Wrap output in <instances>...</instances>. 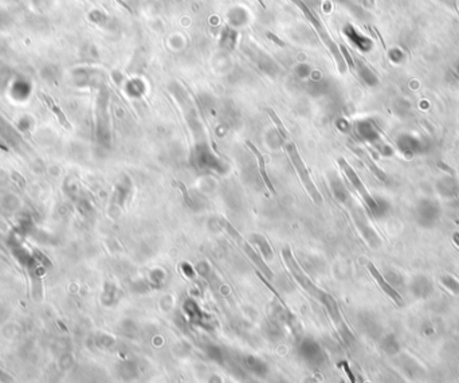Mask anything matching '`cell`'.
Returning a JSON list of instances; mask_svg holds the SVG:
<instances>
[{
    "label": "cell",
    "instance_id": "obj_14",
    "mask_svg": "<svg viewBox=\"0 0 459 383\" xmlns=\"http://www.w3.org/2000/svg\"><path fill=\"white\" fill-rule=\"evenodd\" d=\"M7 20H8L7 15L4 14V12L0 11V26H4V24L7 23Z\"/></svg>",
    "mask_w": 459,
    "mask_h": 383
},
{
    "label": "cell",
    "instance_id": "obj_9",
    "mask_svg": "<svg viewBox=\"0 0 459 383\" xmlns=\"http://www.w3.org/2000/svg\"><path fill=\"white\" fill-rule=\"evenodd\" d=\"M363 159H364V162H365V163H367V164H368V167H369V168H371L372 172L375 173L376 176H377L379 179H380V181H382V182H386V181H387L386 173L383 172V171L380 170V168H379V167L376 166V164H373V162H372L371 159L368 158L367 155H363Z\"/></svg>",
    "mask_w": 459,
    "mask_h": 383
},
{
    "label": "cell",
    "instance_id": "obj_4",
    "mask_svg": "<svg viewBox=\"0 0 459 383\" xmlns=\"http://www.w3.org/2000/svg\"><path fill=\"white\" fill-rule=\"evenodd\" d=\"M338 164H340V167H341V170L345 172L346 177H348L349 182L352 183L353 187L356 188L357 192H359L361 198L364 199V202L367 203L368 207H369L371 210H375V209H377V205H376L375 199L372 198L371 194L368 192V190L365 188V186L363 185V182H361L360 177L357 176V173L355 172V170H353L352 167H350V164L346 162L345 159H342V158L338 159Z\"/></svg>",
    "mask_w": 459,
    "mask_h": 383
},
{
    "label": "cell",
    "instance_id": "obj_15",
    "mask_svg": "<svg viewBox=\"0 0 459 383\" xmlns=\"http://www.w3.org/2000/svg\"><path fill=\"white\" fill-rule=\"evenodd\" d=\"M454 242L459 246V233H455V234H454Z\"/></svg>",
    "mask_w": 459,
    "mask_h": 383
},
{
    "label": "cell",
    "instance_id": "obj_8",
    "mask_svg": "<svg viewBox=\"0 0 459 383\" xmlns=\"http://www.w3.org/2000/svg\"><path fill=\"white\" fill-rule=\"evenodd\" d=\"M267 113H268V116H270V118H272V120H273V122L276 124V126H277V129H278L279 135H281V136H282L283 139H287L286 128H285V125H283V122L281 121V120H279V117H278V116H277L276 112L273 111V109H267Z\"/></svg>",
    "mask_w": 459,
    "mask_h": 383
},
{
    "label": "cell",
    "instance_id": "obj_6",
    "mask_svg": "<svg viewBox=\"0 0 459 383\" xmlns=\"http://www.w3.org/2000/svg\"><path fill=\"white\" fill-rule=\"evenodd\" d=\"M368 270H369V273H371V274H372V277H373V278H375V280L377 281L379 287L382 288L383 292H384L386 295L390 296V297L392 298L393 301L396 302V304L401 305V302H403V301H401V296L399 295V293H397V292L395 291V289H393V288L391 287V285L388 284V283H387L386 280H384V277H383L382 274H380V272H379V270L376 269L375 265H373L372 262H369V264H368Z\"/></svg>",
    "mask_w": 459,
    "mask_h": 383
},
{
    "label": "cell",
    "instance_id": "obj_7",
    "mask_svg": "<svg viewBox=\"0 0 459 383\" xmlns=\"http://www.w3.org/2000/svg\"><path fill=\"white\" fill-rule=\"evenodd\" d=\"M43 98L46 99V103H47L48 108H50V109H51V111L54 112V114H56L57 117H58L59 122H61V124H62V125L65 126V128H67V129L71 128V125H70L69 121H67L66 116H65V114H63V112L61 111V109H59L58 107H57L56 103H54V101H52V99L50 98V97H47V96H43Z\"/></svg>",
    "mask_w": 459,
    "mask_h": 383
},
{
    "label": "cell",
    "instance_id": "obj_1",
    "mask_svg": "<svg viewBox=\"0 0 459 383\" xmlns=\"http://www.w3.org/2000/svg\"><path fill=\"white\" fill-rule=\"evenodd\" d=\"M286 151H287V155L290 158V162L293 164L294 170L297 171V175L300 176L301 179V183L302 186L305 187L306 192L309 194V196L312 198V200L317 205H321L322 203V196H321V192L318 191V188L317 186L314 185V182L312 181V177H310V173L308 171V167H306L305 162L302 160L301 155H300V152H298L297 147H295V144L294 143H289L286 145Z\"/></svg>",
    "mask_w": 459,
    "mask_h": 383
},
{
    "label": "cell",
    "instance_id": "obj_5",
    "mask_svg": "<svg viewBox=\"0 0 459 383\" xmlns=\"http://www.w3.org/2000/svg\"><path fill=\"white\" fill-rule=\"evenodd\" d=\"M246 145L250 148V151L253 152L254 156H255V159H257L258 171H259V175H261L264 186L267 187V190L272 192L273 195H276L277 194L276 188H274V186H273V182L270 181V176H268L267 171H266V163H264V158H263V155H262V152L259 151V149H258V148L255 147L253 143H251V141H246Z\"/></svg>",
    "mask_w": 459,
    "mask_h": 383
},
{
    "label": "cell",
    "instance_id": "obj_2",
    "mask_svg": "<svg viewBox=\"0 0 459 383\" xmlns=\"http://www.w3.org/2000/svg\"><path fill=\"white\" fill-rule=\"evenodd\" d=\"M222 227H223L224 230H226V233H227L228 236L231 237L232 240H234L236 243H238L239 246L242 247L243 251L246 253L247 257L250 258L251 261L254 262V265L257 266L258 269L261 270V272L263 273L264 276L267 277L268 280H272L274 274H273V272H272V270H270V268H268V266H267V264H266V262L263 261V258H262L261 256L258 254L257 251L254 250L253 246H251L250 243L247 242V241L245 240V238H243L242 234H240V233H239L238 230H236V228L234 227V226H232L231 223H230V222H227V221H222Z\"/></svg>",
    "mask_w": 459,
    "mask_h": 383
},
{
    "label": "cell",
    "instance_id": "obj_10",
    "mask_svg": "<svg viewBox=\"0 0 459 383\" xmlns=\"http://www.w3.org/2000/svg\"><path fill=\"white\" fill-rule=\"evenodd\" d=\"M254 238H255L257 243H259V245H261L262 253H263L264 258H266V260H272V258H273L272 249H270V246H268L267 243H266V241H264L263 237L258 236V234H254Z\"/></svg>",
    "mask_w": 459,
    "mask_h": 383
},
{
    "label": "cell",
    "instance_id": "obj_11",
    "mask_svg": "<svg viewBox=\"0 0 459 383\" xmlns=\"http://www.w3.org/2000/svg\"><path fill=\"white\" fill-rule=\"evenodd\" d=\"M29 2L30 3H33L34 7L38 8V10H41V11L48 8L52 4V0H29Z\"/></svg>",
    "mask_w": 459,
    "mask_h": 383
},
{
    "label": "cell",
    "instance_id": "obj_13",
    "mask_svg": "<svg viewBox=\"0 0 459 383\" xmlns=\"http://www.w3.org/2000/svg\"><path fill=\"white\" fill-rule=\"evenodd\" d=\"M267 37H268V39H272L273 42H276L277 44H278V46H285V42L283 41H281V39H279L278 37H277V35H274V34L273 33H267Z\"/></svg>",
    "mask_w": 459,
    "mask_h": 383
},
{
    "label": "cell",
    "instance_id": "obj_3",
    "mask_svg": "<svg viewBox=\"0 0 459 383\" xmlns=\"http://www.w3.org/2000/svg\"><path fill=\"white\" fill-rule=\"evenodd\" d=\"M282 257L283 260H285V264H286L287 269L291 273V276L294 277V280L297 281L298 284L301 285V287L308 292L309 295L320 300L321 295H322V291L318 289L316 285L313 284L312 281H310V278L305 274V272L302 270L301 266L298 265L297 260L294 258L290 247H285V249H282Z\"/></svg>",
    "mask_w": 459,
    "mask_h": 383
},
{
    "label": "cell",
    "instance_id": "obj_12",
    "mask_svg": "<svg viewBox=\"0 0 459 383\" xmlns=\"http://www.w3.org/2000/svg\"><path fill=\"white\" fill-rule=\"evenodd\" d=\"M341 54H344V56H345V61L346 62H348V65H349V67H350V69H355V65H353V61H352V58H350V56H349L348 54V52H346V48L344 47V46H341Z\"/></svg>",
    "mask_w": 459,
    "mask_h": 383
},
{
    "label": "cell",
    "instance_id": "obj_16",
    "mask_svg": "<svg viewBox=\"0 0 459 383\" xmlns=\"http://www.w3.org/2000/svg\"><path fill=\"white\" fill-rule=\"evenodd\" d=\"M258 2H259V3H261V6H262V7H263V8H264V4H263V0H258Z\"/></svg>",
    "mask_w": 459,
    "mask_h": 383
}]
</instances>
